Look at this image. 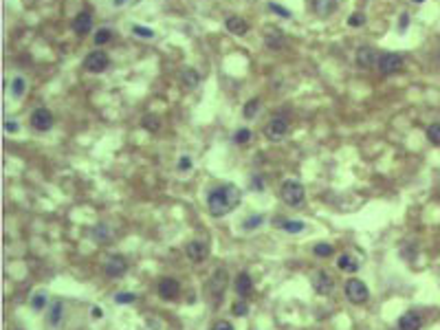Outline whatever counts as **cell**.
I'll list each match as a JSON object with an SVG mask.
<instances>
[{
    "instance_id": "1",
    "label": "cell",
    "mask_w": 440,
    "mask_h": 330,
    "mask_svg": "<svg viewBox=\"0 0 440 330\" xmlns=\"http://www.w3.org/2000/svg\"><path fill=\"white\" fill-rule=\"evenodd\" d=\"M240 198H242V191H240L233 183L218 185V187H214L207 194V209L212 216L220 218V216L233 212V209L240 205Z\"/></svg>"
},
{
    "instance_id": "2",
    "label": "cell",
    "mask_w": 440,
    "mask_h": 330,
    "mask_svg": "<svg viewBox=\"0 0 440 330\" xmlns=\"http://www.w3.org/2000/svg\"><path fill=\"white\" fill-rule=\"evenodd\" d=\"M225 286H227V271L225 269H216V273L212 275V280H209V284H207V297H209V304H212L214 308L222 302Z\"/></svg>"
},
{
    "instance_id": "3",
    "label": "cell",
    "mask_w": 440,
    "mask_h": 330,
    "mask_svg": "<svg viewBox=\"0 0 440 330\" xmlns=\"http://www.w3.org/2000/svg\"><path fill=\"white\" fill-rule=\"evenodd\" d=\"M304 185L297 183V181H286L282 185V201L286 203L288 207H299L304 203Z\"/></svg>"
},
{
    "instance_id": "4",
    "label": "cell",
    "mask_w": 440,
    "mask_h": 330,
    "mask_svg": "<svg viewBox=\"0 0 440 330\" xmlns=\"http://www.w3.org/2000/svg\"><path fill=\"white\" fill-rule=\"evenodd\" d=\"M343 291H346L348 299H350L352 304H365L367 297H370V291H367L365 282H361L357 278H350L346 282V286H343Z\"/></svg>"
},
{
    "instance_id": "5",
    "label": "cell",
    "mask_w": 440,
    "mask_h": 330,
    "mask_svg": "<svg viewBox=\"0 0 440 330\" xmlns=\"http://www.w3.org/2000/svg\"><path fill=\"white\" fill-rule=\"evenodd\" d=\"M108 64H110V59H108V55L104 51L95 49L90 51L86 59H84V69L88 71V73H104V71L108 69Z\"/></svg>"
},
{
    "instance_id": "6",
    "label": "cell",
    "mask_w": 440,
    "mask_h": 330,
    "mask_svg": "<svg viewBox=\"0 0 440 330\" xmlns=\"http://www.w3.org/2000/svg\"><path fill=\"white\" fill-rule=\"evenodd\" d=\"M53 123H55V119H53V112L49 108H35L31 112V128L38 130V132H46L53 128Z\"/></svg>"
},
{
    "instance_id": "7",
    "label": "cell",
    "mask_w": 440,
    "mask_h": 330,
    "mask_svg": "<svg viewBox=\"0 0 440 330\" xmlns=\"http://www.w3.org/2000/svg\"><path fill=\"white\" fill-rule=\"evenodd\" d=\"M286 132H288V121H286V117H273L271 121L267 123V128H264V135H267V139H271V141H280V139H284L286 137Z\"/></svg>"
},
{
    "instance_id": "8",
    "label": "cell",
    "mask_w": 440,
    "mask_h": 330,
    "mask_svg": "<svg viewBox=\"0 0 440 330\" xmlns=\"http://www.w3.org/2000/svg\"><path fill=\"white\" fill-rule=\"evenodd\" d=\"M403 69V55L401 53H383L379 59V71L383 75H394L396 71Z\"/></svg>"
},
{
    "instance_id": "9",
    "label": "cell",
    "mask_w": 440,
    "mask_h": 330,
    "mask_svg": "<svg viewBox=\"0 0 440 330\" xmlns=\"http://www.w3.org/2000/svg\"><path fill=\"white\" fill-rule=\"evenodd\" d=\"M312 289H315L317 295H330V293H333V289H335L333 275H328L326 271L312 273Z\"/></svg>"
},
{
    "instance_id": "10",
    "label": "cell",
    "mask_w": 440,
    "mask_h": 330,
    "mask_svg": "<svg viewBox=\"0 0 440 330\" xmlns=\"http://www.w3.org/2000/svg\"><path fill=\"white\" fill-rule=\"evenodd\" d=\"M104 271L108 278H121L128 271V260L123 255H110L104 264Z\"/></svg>"
},
{
    "instance_id": "11",
    "label": "cell",
    "mask_w": 440,
    "mask_h": 330,
    "mask_svg": "<svg viewBox=\"0 0 440 330\" xmlns=\"http://www.w3.org/2000/svg\"><path fill=\"white\" fill-rule=\"evenodd\" d=\"M180 295V284L174 278H163L159 282V297L165 302H172Z\"/></svg>"
},
{
    "instance_id": "12",
    "label": "cell",
    "mask_w": 440,
    "mask_h": 330,
    "mask_svg": "<svg viewBox=\"0 0 440 330\" xmlns=\"http://www.w3.org/2000/svg\"><path fill=\"white\" fill-rule=\"evenodd\" d=\"M379 59H381V55L372 46H361L357 51V66H361V69H372L374 64H379Z\"/></svg>"
},
{
    "instance_id": "13",
    "label": "cell",
    "mask_w": 440,
    "mask_h": 330,
    "mask_svg": "<svg viewBox=\"0 0 440 330\" xmlns=\"http://www.w3.org/2000/svg\"><path fill=\"white\" fill-rule=\"evenodd\" d=\"M185 253H187V257L192 262H205L207 260V253H209V249H207V244L205 242H201V240H192V242L185 247Z\"/></svg>"
},
{
    "instance_id": "14",
    "label": "cell",
    "mask_w": 440,
    "mask_h": 330,
    "mask_svg": "<svg viewBox=\"0 0 440 330\" xmlns=\"http://www.w3.org/2000/svg\"><path fill=\"white\" fill-rule=\"evenodd\" d=\"M90 29H93V16H90L88 11H80L73 20V31L77 35H86Z\"/></svg>"
},
{
    "instance_id": "15",
    "label": "cell",
    "mask_w": 440,
    "mask_h": 330,
    "mask_svg": "<svg viewBox=\"0 0 440 330\" xmlns=\"http://www.w3.org/2000/svg\"><path fill=\"white\" fill-rule=\"evenodd\" d=\"M337 7H339V0H312V9L319 18H328L333 16Z\"/></svg>"
},
{
    "instance_id": "16",
    "label": "cell",
    "mask_w": 440,
    "mask_h": 330,
    "mask_svg": "<svg viewBox=\"0 0 440 330\" xmlns=\"http://www.w3.org/2000/svg\"><path fill=\"white\" fill-rule=\"evenodd\" d=\"M423 326V319H420L418 313H414V310H407L405 315H401L399 319V330H420Z\"/></svg>"
},
{
    "instance_id": "17",
    "label": "cell",
    "mask_w": 440,
    "mask_h": 330,
    "mask_svg": "<svg viewBox=\"0 0 440 330\" xmlns=\"http://www.w3.org/2000/svg\"><path fill=\"white\" fill-rule=\"evenodd\" d=\"M225 27H227V31L233 33V35H244L246 31H249L246 20H244V18H238V16H229L227 20H225Z\"/></svg>"
},
{
    "instance_id": "18",
    "label": "cell",
    "mask_w": 440,
    "mask_h": 330,
    "mask_svg": "<svg viewBox=\"0 0 440 330\" xmlns=\"http://www.w3.org/2000/svg\"><path fill=\"white\" fill-rule=\"evenodd\" d=\"M198 84H201V73H198L196 69H183L180 71V86L192 91V88H196Z\"/></svg>"
},
{
    "instance_id": "19",
    "label": "cell",
    "mask_w": 440,
    "mask_h": 330,
    "mask_svg": "<svg viewBox=\"0 0 440 330\" xmlns=\"http://www.w3.org/2000/svg\"><path fill=\"white\" fill-rule=\"evenodd\" d=\"M236 293L240 297H249L251 295V291H253V282H251V275L249 273H240L238 278H236Z\"/></svg>"
},
{
    "instance_id": "20",
    "label": "cell",
    "mask_w": 440,
    "mask_h": 330,
    "mask_svg": "<svg viewBox=\"0 0 440 330\" xmlns=\"http://www.w3.org/2000/svg\"><path fill=\"white\" fill-rule=\"evenodd\" d=\"M275 225L280 227V229H284L286 233H299V231L306 229V225L299 223V220H277Z\"/></svg>"
},
{
    "instance_id": "21",
    "label": "cell",
    "mask_w": 440,
    "mask_h": 330,
    "mask_svg": "<svg viewBox=\"0 0 440 330\" xmlns=\"http://www.w3.org/2000/svg\"><path fill=\"white\" fill-rule=\"evenodd\" d=\"M337 267L341 269V271H346V273H354L359 269V264H357V260H354L352 255H348V253H343L339 260H337Z\"/></svg>"
},
{
    "instance_id": "22",
    "label": "cell",
    "mask_w": 440,
    "mask_h": 330,
    "mask_svg": "<svg viewBox=\"0 0 440 330\" xmlns=\"http://www.w3.org/2000/svg\"><path fill=\"white\" fill-rule=\"evenodd\" d=\"M62 315H64V304H62V302H55V304L51 306V310H49V323H51L53 328L62 323Z\"/></svg>"
},
{
    "instance_id": "23",
    "label": "cell",
    "mask_w": 440,
    "mask_h": 330,
    "mask_svg": "<svg viewBox=\"0 0 440 330\" xmlns=\"http://www.w3.org/2000/svg\"><path fill=\"white\" fill-rule=\"evenodd\" d=\"M141 125H143V130H150V132H159V130H161V119L156 117L154 112H148V115L141 119Z\"/></svg>"
},
{
    "instance_id": "24",
    "label": "cell",
    "mask_w": 440,
    "mask_h": 330,
    "mask_svg": "<svg viewBox=\"0 0 440 330\" xmlns=\"http://www.w3.org/2000/svg\"><path fill=\"white\" fill-rule=\"evenodd\" d=\"M93 236H95V240H97V242H108V240L112 238V229H110L108 225L101 223V225H97V227L93 229Z\"/></svg>"
},
{
    "instance_id": "25",
    "label": "cell",
    "mask_w": 440,
    "mask_h": 330,
    "mask_svg": "<svg viewBox=\"0 0 440 330\" xmlns=\"http://www.w3.org/2000/svg\"><path fill=\"white\" fill-rule=\"evenodd\" d=\"M258 110H260V99H258V97H253V99H249V101H246V104H244V108H242V115H244V119H256Z\"/></svg>"
},
{
    "instance_id": "26",
    "label": "cell",
    "mask_w": 440,
    "mask_h": 330,
    "mask_svg": "<svg viewBox=\"0 0 440 330\" xmlns=\"http://www.w3.org/2000/svg\"><path fill=\"white\" fill-rule=\"evenodd\" d=\"M312 253H315L317 257H330L335 253L333 244H326V242H317L315 247H312Z\"/></svg>"
},
{
    "instance_id": "27",
    "label": "cell",
    "mask_w": 440,
    "mask_h": 330,
    "mask_svg": "<svg viewBox=\"0 0 440 330\" xmlns=\"http://www.w3.org/2000/svg\"><path fill=\"white\" fill-rule=\"evenodd\" d=\"M427 141L433 143V146H440V121L431 123L429 128H427Z\"/></svg>"
},
{
    "instance_id": "28",
    "label": "cell",
    "mask_w": 440,
    "mask_h": 330,
    "mask_svg": "<svg viewBox=\"0 0 440 330\" xmlns=\"http://www.w3.org/2000/svg\"><path fill=\"white\" fill-rule=\"evenodd\" d=\"M25 88H27V84H25V80H22V77H14V80H11V95H14L16 99L22 97Z\"/></svg>"
},
{
    "instance_id": "29",
    "label": "cell",
    "mask_w": 440,
    "mask_h": 330,
    "mask_svg": "<svg viewBox=\"0 0 440 330\" xmlns=\"http://www.w3.org/2000/svg\"><path fill=\"white\" fill-rule=\"evenodd\" d=\"M110 38H112V33L108 31V29H99V31L95 33V44H97V46L108 44V42H110Z\"/></svg>"
},
{
    "instance_id": "30",
    "label": "cell",
    "mask_w": 440,
    "mask_h": 330,
    "mask_svg": "<svg viewBox=\"0 0 440 330\" xmlns=\"http://www.w3.org/2000/svg\"><path fill=\"white\" fill-rule=\"evenodd\" d=\"M348 25L354 27V29H357V27H363V25H365V14H361V11H354V14L348 18Z\"/></svg>"
},
{
    "instance_id": "31",
    "label": "cell",
    "mask_w": 440,
    "mask_h": 330,
    "mask_svg": "<svg viewBox=\"0 0 440 330\" xmlns=\"http://www.w3.org/2000/svg\"><path fill=\"white\" fill-rule=\"evenodd\" d=\"M264 40H267V46H269V49H275V51L282 49V35H277V33L271 35V33H269Z\"/></svg>"
},
{
    "instance_id": "32",
    "label": "cell",
    "mask_w": 440,
    "mask_h": 330,
    "mask_svg": "<svg viewBox=\"0 0 440 330\" xmlns=\"http://www.w3.org/2000/svg\"><path fill=\"white\" fill-rule=\"evenodd\" d=\"M231 313L236 317H246L249 315V306H246L244 302H236L233 304V308H231Z\"/></svg>"
},
{
    "instance_id": "33",
    "label": "cell",
    "mask_w": 440,
    "mask_h": 330,
    "mask_svg": "<svg viewBox=\"0 0 440 330\" xmlns=\"http://www.w3.org/2000/svg\"><path fill=\"white\" fill-rule=\"evenodd\" d=\"M249 139H251V130L249 128H240L236 135H233V141L236 143H246Z\"/></svg>"
},
{
    "instance_id": "34",
    "label": "cell",
    "mask_w": 440,
    "mask_h": 330,
    "mask_svg": "<svg viewBox=\"0 0 440 330\" xmlns=\"http://www.w3.org/2000/svg\"><path fill=\"white\" fill-rule=\"evenodd\" d=\"M135 293H117V295H114V302L117 304H132L135 302Z\"/></svg>"
},
{
    "instance_id": "35",
    "label": "cell",
    "mask_w": 440,
    "mask_h": 330,
    "mask_svg": "<svg viewBox=\"0 0 440 330\" xmlns=\"http://www.w3.org/2000/svg\"><path fill=\"white\" fill-rule=\"evenodd\" d=\"M44 304H46V295H44V293H38V295L31 299L33 310H42V308H44Z\"/></svg>"
},
{
    "instance_id": "36",
    "label": "cell",
    "mask_w": 440,
    "mask_h": 330,
    "mask_svg": "<svg viewBox=\"0 0 440 330\" xmlns=\"http://www.w3.org/2000/svg\"><path fill=\"white\" fill-rule=\"evenodd\" d=\"M269 9L273 11V14H277V16H282V18H291V11H286L282 5H277V3H271L269 5Z\"/></svg>"
},
{
    "instance_id": "37",
    "label": "cell",
    "mask_w": 440,
    "mask_h": 330,
    "mask_svg": "<svg viewBox=\"0 0 440 330\" xmlns=\"http://www.w3.org/2000/svg\"><path fill=\"white\" fill-rule=\"evenodd\" d=\"M132 33L135 35H141V38H152V29H143V27H139V25H135L132 27Z\"/></svg>"
},
{
    "instance_id": "38",
    "label": "cell",
    "mask_w": 440,
    "mask_h": 330,
    "mask_svg": "<svg viewBox=\"0 0 440 330\" xmlns=\"http://www.w3.org/2000/svg\"><path fill=\"white\" fill-rule=\"evenodd\" d=\"M262 220H264L262 216H251V218L244 223V229H253V227H260V225H262Z\"/></svg>"
},
{
    "instance_id": "39",
    "label": "cell",
    "mask_w": 440,
    "mask_h": 330,
    "mask_svg": "<svg viewBox=\"0 0 440 330\" xmlns=\"http://www.w3.org/2000/svg\"><path fill=\"white\" fill-rule=\"evenodd\" d=\"M192 170V159L190 157H180L178 161V172H190Z\"/></svg>"
},
{
    "instance_id": "40",
    "label": "cell",
    "mask_w": 440,
    "mask_h": 330,
    "mask_svg": "<svg viewBox=\"0 0 440 330\" xmlns=\"http://www.w3.org/2000/svg\"><path fill=\"white\" fill-rule=\"evenodd\" d=\"M212 330H233V326L229 321H225V319H220V321H216L214 326H212Z\"/></svg>"
},
{
    "instance_id": "41",
    "label": "cell",
    "mask_w": 440,
    "mask_h": 330,
    "mask_svg": "<svg viewBox=\"0 0 440 330\" xmlns=\"http://www.w3.org/2000/svg\"><path fill=\"white\" fill-rule=\"evenodd\" d=\"M407 25H409V16H407V14H401V33L407 31Z\"/></svg>"
},
{
    "instance_id": "42",
    "label": "cell",
    "mask_w": 440,
    "mask_h": 330,
    "mask_svg": "<svg viewBox=\"0 0 440 330\" xmlns=\"http://www.w3.org/2000/svg\"><path fill=\"white\" fill-rule=\"evenodd\" d=\"M253 189H258V191H262V189H264L262 178H253Z\"/></svg>"
},
{
    "instance_id": "43",
    "label": "cell",
    "mask_w": 440,
    "mask_h": 330,
    "mask_svg": "<svg viewBox=\"0 0 440 330\" xmlns=\"http://www.w3.org/2000/svg\"><path fill=\"white\" fill-rule=\"evenodd\" d=\"M5 128H7L9 132H16V130H18V123H16V121H7V123H5Z\"/></svg>"
},
{
    "instance_id": "44",
    "label": "cell",
    "mask_w": 440,
    "mask_h": 330,
    "mask_svg": "<svg viewBox=\"0 0 440 330\" xmlns=\"http://www.w3.org/2000/svg\"><path fill=\"white\" fill-rule=\"evenodd\" d=\"M112 3H114V7H121L125 3H139V0H112Z\"/></svg>"
},
{
    "instance_id": "45",
    "label": "cell",
    "mask_w": 440,
    "mask_h": 330,
    "mask_svg": "<svg viewBox=\"0 0 440 330\" xmlns=\"http://www.w3.org/2000/svg\"><path fill=\"white\" fill-rule=\"evenodd\" d=\"M90 315H93V317H97V319H99V317L104 315V313H101V308H93V310H90Z\"/></svg>"
},
{
    "instance_id": "46",
    "label": "cell",
    "mask_w": 440,
    "mask_h": 330,
    "mask_svg": "<svg viewBox=\"0 0 440 330\" xmlns=\"http://www.w3.org/2000/svg\"><path fill=\"white\" fill-rule=\"evenodd\" d=\"M412 3H425V0H412Z\"/></svg>"
},
{
    "instance_id": "47",
    "label": "cell",
    "mask_w": 440,
    "mask_h": 330,
    "mask_svg": "<svg viewBox=\"0 0 440 330\" xmlns=\"http://www.w3.org/2000/svg\"><path fill=\"white\" fill-rule=\"evenodd\" d=\"M438 59H440V53H438Z\"/></svg>"
}]
</instances>
